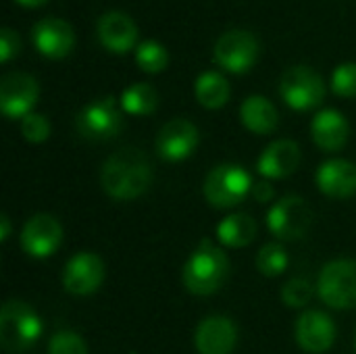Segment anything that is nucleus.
I'll return each mask as SVG.
<instances>
[{"label":"nucleus","instance_id":"nucleus-23","mask_svg":"<svg viewBox=\"0 0 356 354\" xmlns=\"http://www.w3.org/2000/svg\"><path fill=\"white\" fill-rule=\"evenodd\" d=\"M196 100L204 108H221L229 100V81L217 71H204L196 79Z\"/></svg>","mask_w":356,"mask_h":354},{"label":"nucleus","instance_id":"nucleus-2","mask_svg":"<svg viewBox=\"0 0 356 354\" xmlns=\"http://www.w3.org/2000/svg\"><path fill=\"white\" fill-rule=\"evenodd\" d=\"M229 277V259L211 240H202L200 246L186 261L181 280L188 292L196 296H211L223 288Z\"/></svg>","mask_w":356,"mask_h":354},{"label":"nucleus","instance_id":"nucleus-24","mask_svg":"<svg viewBox=\"0 0 356 354\" xmlns=\"http://www.w3.org/2000/svg\"><path fill=\"white\" fill-rule=\"evenodd\" d=\"M159 106V94L150 83H134L121 96V108L129 115H150Z\"/></svg>","mask_w":356,"mask_h":354},{"label":"nucleus","instance_id":"nucleus-25","mask_svg":"<svg viewBox=\"0 0 356 354\" xmlns=\"http://www.w3.org/2000/svg\"><path fill=\"white\" fill-rule=\"evenodd\" d=\"M136 63L146 73H159L169 65V52L156 40H146L136 48Z\"/></svg>","mask_w":356,"mask_h":354},{"label":"nucleus","instance_id":"nucleus-18","mask_svg":"<svg viewBox=\"0 0 356 354\" xmlns=\"http://www.w3.org/2000/svg\"><path fill=\"white\" fill-rule=\"evenodd\" d=\"M300 146L292 140H277L269 144L259 159V173L267 179H284L300 165Z\"/></svg>","mask_w":356,"mask_h":354},{"label":"nucleus","instance_id":"nucleus-28","mask_svg":"<svg viewBox=\"0 0 356 354\" xmlns=\"http://www.w3.org/2000/svg\"><path fill=\"white\" fill-rule=\"evenodd\" d=\"M311 298H313V286L307 277H294L282 288V300L288 307L300 309V307L309 305Z\"/></svg>","mask_w":356,"mask_h":354},{"label":"nucleus","instance_id":"nucleus-10","mask_svg":"<svg viewBox=\"0 0 356 354\" xmlns=\"http://www.w3.org/2000/svg\"><path fill=\"white\" fill-rule=\"evenodd\" d=\"M38 94L40 88L33 75L23 71L6 73L0 81V108L10 119L25 117L38 102Z\"/></svg>","mask_w":356,"mask_h":354},{"label":"nucleus","instance_id":"nucleus-33","mask_svg":"<svg viewBox=\"0 0 356 354\" xmlns=\"http://www.w3.org/2000/svg\"><path fill=\"white\" fill-rule=\"evenodd\" d=\"M8 236H10V219H8L6 215H2V217H0V240L6 242Z\"/></svg>","mask_w":356,"mask_h":354},{"label":"nucleus","instance_id":"nucleus-16","mask_svg":"<svg viewBox=\"0 0 356 354\" xmlns=\"http://www.w3.org/2000/svg\"><path fill=\"white\" fill-rule=\"evenodd\" d=\"M33 44L35 48L50 58H63L73 50L75 44V33L71 29V25L63 19H42L33 25L31 31Z\"/></svg>","mask_w":356,"mask_h":354},{"label":"nucleus","instance_id":"nucleus-3","mask_svg":"<svg viewBox=\"0 0 356 354\" xmlns=\"http://www.w3.org/2000/svg\"><path fill=\"white\" fill-rule=\"evenodd\" d=\"M42 336L38 313L23 300H6L0 311V346L8 354L29 351Z\"/></svg>","mask_w":356,"mask_h":354},{"label":"nucleus","instance_id":"nucleus-17","mask_svg":"<svg viewBox=\"0 0 356 354\" xmlns=\"http://www.w3.org/2000/svg\"><path fill=\"white\" fill-rule=\"evenodd\" d=\"M98 40L104 48L113 52H127L134 48L138 40V29L131 17H127L121 10H108L104 13L96 23Z\"/></svg>","mask_w":356,"mask_h":354},{"label":"nucleus","instance_id":"nucleus-6","mask_svg":"<svg viewBox=\"0 0 356 354\" xmlns=\"http://www.w3.org/2000/svg\"><path fill=\"white\" fill-rule=\"evenodd\" d=\"M280 94L288 106L296 111H311L325 98V83L317 71L305 65L290 67L280 81Z\"/></svg>","mask_w":356,"mask_h":354},{"label":"nucleus","instance_id":"nucleus-27","mask_svg":"<svg viewBox=\"0 0 356 354\" xmlns=\"http://www.w3.org/2000/svg\"><path fill=\"white\" fill-rule=\"evenodd\" d=\"M48 354H88L83 338L71 330H60L50 338Z\"/></svg>","mask_w":356,"mask_h":354},{"label":"nucleus","instance_id":"nucleus-26","mask_svg":"<svg viewBox=\"0 0 356 354\" xmlns=\"http://www.w3.org/2000/svg\"><path fill=\"white\" fill-rule=\"evenodd\" d=\"M288 267V252L282 244H265L257 255V269L267 277H277Z\"/></svg>","mask_w":356,"mask_h":354},{"label":"nucleus","instance_id":"nucleus-31","mask_svg":"<svg viewBox=\"0 0 356 354\" xmlns=\"http://www.w3.org/2000/svg\"><path fill=\"white\" fill-rule=\"evenodd\" d=\"M19 52V35L10 27H2L0 31V58L2 63H8Z\"/></svg>","mask_w":356,"mask_h":354},{"label":"nucleus","instance_id":"nucleus-13","mask_svg":"<svg viewBox=\"0 0 356 354\" xmlns=\"http://www.w3.org/2000/svg\"><path fill=\"white\" fill-rule=\"evenodd\" d=\"M200 142L198 129L188 119H171L165 123L156 136V150L161 159L177 163L188 159Z\"/></svg>","mask_w":356,"mask_h":354},{"label":"nucleus","instance_id":"nucleus-8","mask_svg":"<svg viewBox=\"0 0 356 354\" xmlns=\"http://www.w3.org/2000/svg\"><path fill=\"white\" fill-rule=\"evenodd\" d=\"M313 223V211L300 196H284L267 215V225L280 240L305 238Z\"/></svg>","mask_w":356,"mask_h":354},{"label":"nucleus","instance_id":"nucleus-1","mask_svg":"<svg viewBox=\"0 0 356 354\" xmlns=\"http://www.w3.org/2000/svg\"><path fill=\"white\" fill-rule=\"evenodd\" d=\"M152 182V165L144 150L125 146L111 154L100 171L102 190L115 200H134L142 196Z\"/></svg>","mask_w":356,"mask_h":354},{"label":"nucleus","instance_id":"nucleus-21","mask_svg":"<svg viewBox=\"0 0 356 354\" xmlns=\"http://www.w3.org/2000/svg\"><path fill=\"white\" fill-rule=\"evenodd\" d=\"M240 117H242V123L246 129H250L252 134H261V136L275 131V127L280 123L277 108L265 96H248L242 102Z\"/></svg>","mask_w":356,"mask_h":354},{"label":"nucleus","instance_id":"nucleus-22","mask_svg":"<svg viewBox=\"0 0 356 354\" xmlns=\"http://www.w3.org/2000/svg\"><path fill=\"white\" fill-rule=\"evenodd\" d=\"M217 238L223 246L244 248L257 238V221L246 213H234L217 225Z\"/></svg>","mask_w":356,"mask_h":354},{"label":"nucleus","instance_id":"nucleus-11","mask_svg":"<svg viewBox=\"0 0 356 354\" xmlns=\"http://www.w3.org/2000/svg\"><path fill=\"white\" fill-rule=\"evenodd\" d=\"M104 282V263L94 252H77L63 269V286L73 296L94 294Z\"/></svg>","mask_w":356,"mask_h":354},{"label":"nucleus","instance_id":"nucleus-5","mask_svg":"<svg viewBox=\"0 0 356 354\" xmlns=\"http://www.w3.org/2000/svg\"><path fill=\"white\" fill-rule=\"evenodd\" d=\"M252 177L240 165H219L204 179V196L215 209H232L252 192Z\"/></svg>","mask_w":356,"mask_h":354},{"label":"nucleus","instance_id":"nucleus-32","mask_svg":"<svg viewBox=\"0 0 356 354\" xmlns=\"http://www.w3.org/2000/svg\"><path fill=\"white\" fill-rule=\"evenodd\" d=\"M252 196H254V200L257 202H271L273 200V188H271V184H267V182H261V184H257V186H252Z\"/></svg>","mask_w":356,"mask_h":354},{"label":"nucleus","instance_id":"nucleus-14","mask_svg":"<svg viewBox=\"0 0 356 354\" xmlns=\"http://www.w3.org/2000/svg\"><path fill=\"white\" fill-rule=\"evenodd\" d=\"M294 334L305 353L323 354L336 342V323L321 311H307L298 317Z\"/></svg>","mask_w":356,"mask_h":354},{"label":"nucleus","instance_id":"nucleus-12","mask_svg":"<svg viewBox=\"0 0 356 354\" xmlns=\"http://www.w3.org/2000/svg\"><path fill=\"white\" fill-rule=\"evenodd\" d=\"M60 242H63V227L52 215L46 213L33 215L21 232V246L33 259H46L54 255Z\"/></svg>","mask_w":356,"mask_h":354},{"label":"nucleus","instance_id":"nucleus-29","mask_svg":"<svg viewBox=\"0 0 356 354\" xmlns=\"http://www.w3.org/2000/svg\"><path fill=\"white\" fill-rule=\"evenodd\" d=\"M332 90L342 98L356 96V63H344L332 73Z\"/></svg>","mask_w":356,"mask_h":354},{"label":"nucleus","instance_id":"nucleus-34","mask_svg":"<svg viewBox=\"0 0 356 354\" xmlns=\"http://www.w3.org/2000/svg\"><path fill=\"white\" fill-rule=\"evenodd\" d=\"M19 4H23V6H40V4H44L46 0H17Z\"/></svg>","mask_w":356,"mask_h":354},{"label":"nucleus","instance_id":"nucleus-20","mask_svg":"<svg viewBox=\"0 0 356 354\" xmlns=\"http://www.w3.org/2000/svg\"><path fill=\"white\" fill-rule=\"evenodd\" d=\"M348 134H350L348 121L336 108L319 111L311 123L313 142L325 152H336V150L344 148L348 142Z\"/></svg>","mask_w":356,"mask_h":354},{"label":"nucleus","instance_id":"nucleus-15","mask_svg":"<svg viewBox=\"0 0 356 354\" xmlns=\"http://www.w3.org/2000/svg\"><path fill=\"white\" fill-rule=\"evenodd\" d=\"M238 344V328L223 315L202 319L194 334V346L200 354H232Z\"/></svg>","mask_w":356,"mask_h":354},{"label":"nucleus","instance_id":"nucleus-35","mask_svg":"<svg viewBox=\"0 0 356 354\" xmlns=\"http://www.w3.org/2000/svg\"><path fill=\"white\" fill-rule=\"evenodd\" d=\"M355 348H356V330H355Z\"/></svg>","mask_w":356,"mask_h":354},{"label":"nucleus","instance_id":"nucleus-19","mask_svg":"<svg viewBox=\"0 0 356 354\" xmlns=\"http://www.w3.org/2000/svg\"><path fill=\"white\" fill-rule=\"evenodd\" d=\"M315 182L330 198H350L356 194V165L344 159H332L319 167Z\"/></svg>","mask_w":356,"mask_h":354},{"label":"nucleus","instance_id":"nucleus-7","mask_svg":"<svg viewBox=\"0 0 356 354\" xmlns=\"http://www.w3.org/2000/svg\"><path fill=\"white\" fill-rule=\"evenodd\" d=\"M75 125H77V131L86 140L102 142V140H111L113 136L121 131L123 117L117 106V100L113 96H104L83 106L77 113Z\"/></svg>","mask_w":356,"mask_h":354},{"label":"nucleus","instance_id":"nucleus-4","mask_svg":"<svg viewBox=\"0 0 356 354\" xmlns=\"http://www.w3.org/2000/svg\"><path fill=\"white\" fill-rule=\"evenodd\" d=\"M317 292L332 309H356V261L338 259L327 263L319 273Z\"/></svg>","mask_w":356,"mask_h":354},{"label":"nucleus","instance_id":"nucleus-9","mask_svg":"<svg viewBox=\"0 0 356 354\" xmlns=\"http://www.w3.org/2000/svg\"><path fill=\"white\" fill-rule=\"evenodd\" d=\"M215 61L232 73L248 71L259 58V40L246 29H229L215 44Z\"/></svg>","mask_w":356,"mask_h":354},{"label":"nucleus","instance_id":"nucleus-30","mask_svg":"<svg viewBox=\"0 0 356 354\" xmlns=\"http://www.w3.org/2000/svg\"><path fill=\"white\" fill-rule=\"evenodd\" d=\"M21 134L27 142L31 144H40V142H46L48 136H50V123L44 115L40 113H29L23 117L21 121Z\"/></svg>","mask_w":356,"mask_h":354}]
</instances>
